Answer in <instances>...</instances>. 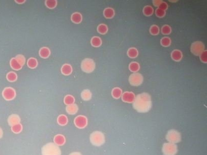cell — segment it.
<instances>
[{
    "label": "cell",
    "instance_id": "4",
    "mask_svg": "<svg viewBox=\"0 0 207 155\" xmlns=\"http://www.w3.org/2000/svg\"><path fill=\"white\" fill-rule=\"evenodd\" d=\"M81 69L82 71L87 73H90L94 71L96 64L93 60L90 58H86L81 63Z\"/></svg>",
    "mask_w": 207,
    "mask_h": 155
},
{
    "label": "cell",
    "instance_id": "19",
    "mask_svg": "<svg viewBox=\"0 0 207 155\" xmlns=\"http://www.w3.org/2000/svg\"><path fill=\"white\" fill-rule=\"evenodd\" d=\"M71 20L74 24H80L83 20V16L80 12H74L71 16Z\"/></svg>",
    "mask_w": 207,
    "mask_h": 155
},
{
    "label": "cell",
    "instance_id": "17",
    "mask_svg": "<svg viewBox=\"0 0 207 155\" xmlns=\"http://www.w3.org/2000/svg\"><path fill=\"white\" fill-rule=\"evenodd\" d=\"M51 51L47 47H43L39 51V56L42 59H47L51 55Z\"/></svg>",
    "mask_w": 207,
    "mask_h": 155
},
{
    "label": "cell",
    "instance_id": "39",
    "mask_svg": "<svg viewBox=\"0 0 207 155\" xmlns=\"http://www.w3.org/2000/svg\"><path fill=\"white\" fill-rule=\"evenodd\" d=\"M200 57V61L203 63L206 64L207 63V51L205 50V51L202 52V54L199 56Z\"/></svg>",
    "mask_w": 207,
    "mask_h": 155
},
{
    "label": "cell",
    "instance_id": "14",
    "mask_svg": "<svg viewBox=\"0 0 207 155\" xmlns=\"http://www.w3.org/2000/svg\"><path fill=\"white\" fill-rule=\"evenodd\" d=\"M103 14L105 19H112L115 15V11L112 8L107 7L104 9Z\"/></svg>",
    "mask_w": 207,
    "mask_h": 155
},
{
    "label": "cell",
    "instance_id": "18",
    "mask_svg": "<svg viewBox=\"0 0 207 155\" xmlns=\"http://www.w3.org/2000/svg\"><path fill=\"white\" fill-rule=\"evenodd\" d=\"M111 94L112 96V98L115 99H119L121 98L122 95L123 94L122 89L119 87H115L114 89H112Z\"/></svg>",
    "mask_w": 207,
    "mask_h": 155
},
{
    "label": "cell",
    "instance_id": "38",
    "mask_svg": "<svg viewBox=\"0 0 207 155\" xmlns=\"http://www.w3.org/2000/svg\"><path fill=\"white\" fill-rule=\"evenodd\" d=\"M155 13L156 16L158 17V18H163L166 15V11H163V10H161L160 9L157 8L155 10Z\"/></svg>",
    "mask_w": 207,
    "mask_h": 155
},
{
    "label": "cell",
    "instance_id": "43",
    "mask_svg": "<svg viewBox=\"0 0 207 155\" xmlns=\"http://www.w3.org/2000/svg\"><path fill=\"white\" fill-rule=\"evenodd\" d=\"M69 155H82L81 154L79 153V152H73V153H72L71 154H70Z\"/></svg>",
    "mask_w": 207,
    "mask_h": 155
},
{
    "label": "cell",
    "instance_id": "27",
    "mask_svg": "<svg viewBox=\"0 0 207 155\" xmlns=\"http://www.w3.org/2000/svg\"><path fill=\"white\" fill-rule=\"evenodd\" d=\"M38 65L37 60L35 57H31L28 60L27 66L31 69H35Z\"/></svg>",
    "mask_w": 207,
    "mask_h": 155
},
{
    "label": "cell",
    "instance_id": "42",
    "mask_svg": "<svg viewBox=\"0 0 207 155\" xmlns=\"http://www.w3.org/2000/svg\"><path fill=\"white\" fill-rule=\"evenodd\" d=\"M15 2L17 4H24V3L26 2V1L25 0H16Z\"/></svg>",
    "mask_w": 207,
    "mask_h": 155
},
{
    "label": "cell",
    "instance_id": "11",
    "mask_svg": "<svg viewBox=\"0 0 207 155\" xmlns=\"http://www.w3.org/2000/svg\"><path fill=\"white\" fill-rule=\"evenodd\" d=\"M136 95L132 92L126 91L123 93L121 99L125 103H133L136 99Z\"/></svg>",
    "mask_w": 207,
    "mask_h": 155
},
{
    "label": "cell",
    "instance_id": "33",
    "mask_svg": "<svg viewBox=\"0 0 207 155\" xmlns=\"http://www.w3.org/2000/svg\"><path fill=\"white\" fill-rule=\"evenodd\" d=\"M75 98L73 96L71 95H67L65 96L64 99V102L65 104L67 105L73 104L74 103Z\"/></svg>",
    "mask_w": 207,
    "mask_h": 155
},
{
    "label": "cell",
    "instance_id": "2",
    "mask_svg": "<svg viewBox=\"0 0 207 155\" xmlns=\"http://www.w3.org/2000/svg\"><path fill=\"white\" fill-rule=\"evenodd\" d=\"M42 155H61L59 147L54 143L50 142L46 144L41 149Z\"/></svg>",
    "mask_w": 207,
    "mask_h": 155
},
{
    "label": "cell",
    "instance_id": "12",
    "mask_svg": "<svg viewBox=\"0 0 207 155\" xmlns=\"http://www.w3.org/2000/svg\"><path fill=\"white\" fill-rule=\"evenodd\" d=\"M183 57V53L179 49H174L171 51V59L176 62H179L181 61Z\"/></svg>",
    "mask_w": 207,
    "mask_h": 155
},
{
    "label": "cell",
    "instance_id": "30",
    "mask_svg": "<svg viewBox=\"0 0 207 155\" xmlns=\"http://www.w3.org/2000/svg\"><path fill=\"white\" fill-rule=\"evenodd\" d=\"M171 44V40L170 37H163L160 40V44L162 46L165 47H169Z\"/></svg>",
    "mask_w": 207,
    "mask_h": 155
},
{
    "label": "cell",
    "instance_id": "25",
    "mask_svg": "<svg viewBox=\"0 0 207 155\" xmlns=\"http://www.w3.org/2000/svg\"><path fill=\"white\" fill-rule=\"evenodd\" d=\"M10 65L12 69L16 71H19L22 68V66H21L19 63L17 62L15 57H13L10 60Z\"/></svg>",
    "mask_w": 207,
    "mask_h": 155
},
{
    "label": "cell",
    "instance_id": "3",
    "mask_svg": "<svg viewBox=\"0 0 207 155\" xmlns=\"http://www.w3.org/2000/svg\"><path fill=\"white\" fill-rule=\"evenodd\" d=\"M90 140L93 145L96 147H100L105 143V136L101 132L96 131L90 135Z\"/></svg>",
    "mask_w": 207,
    "mask_h": 155
},
{
    "label": "cell",
    "instance_id": "24",
    "mask_svg": "<svg viewBox=\"0 0 207 155\" xmlns=\"http://www.w3.org/2000/svg\"><path fill=\"white\" fill-rule=\"evenodd\" d=\"M128 69L133 73L138 72L140 69V65L137 62H132L129 64Z\"/></svg>",
    "mask_w": 207,
    "mask_h": 155
},
{
    "label": "cell",
    "instance_id": "37",
    "mask_svg": "<svg viewBox=\"0 0 207 155\" xmlns=\"http://www.w3.org/2000/svg\"><path fill=\"white\" fill-rule=\"evenodd\" d=\"M16 60H17V62L19 63V64L21 65V66H24V65L26 63V59L25 57H24L22 54H17V56H16Z\"/></svg>",
    "mask_w": 207,
    "mask_h": 155
},
{
    "label": "cell",
    "instance_id": "23",
    "mask_svg": "<svg viewBox=\"0 0 207 155\" xmlns=\"http://www.w3.org/2000/svg\"><path fill=\"white\" fill-rule=\"evenodd\" d=\"M154 10L153 7L150 5H146L143 9V13L144 16L147 17H149L153 15Z\"/></svg>",
    "mask_w": 207,
    "mask_h": 155
},
{
    "label": "cell",
    "instance_id": "22",
    "mask_svg": "<svg viewBox=\"0 0 207 155\" xmlns=\"http://www.w3.org/2000/svg\"><path fill=\"white\" fill-rule=\"evenodd\" d=\"M91 44L94 47H99L101 46L102 41L98 36H94L91 39Z\"/></svg>",
    "mask_w": 207,
    "mask_h": 155
},
{
    "label": "cell",
    "instance_id": "15",
    "mask_svg": "<svg viewBox=\"0 0 207 155\" xmlns=\"http://www.w3.org/2000/svg\"><path fill=\"white\" fill-rule=\"evenodd\" d=\"M73 71L72 67V66L68 64H65L63 65V66H62L61 71L62 74L68 76L71 74Z\"/></svg>",
    "mask_w": 207,
    "mask_h": 155
},
{
    "label": "cell",
    "instance_id": "20",
    "mask_svg": "<svg viewBox=\"0 0 207 155\" xmlns=\"http://www.w3.org/2000/svg\"><path fill=\"white\" fill-rule=\"evenodd\" d=\"M138 51L136 47H130L127 51V56L130 59H136L138 57Z\"/></svg>",
    "mask_w": 207,
    "mask_h": 155
},
{
    "label": "cell",
    "instance_id": "13",
    "mask_svg": "<svg viewBox=\"0 0 207 155\" xmlns=\"http://www.w3.org/2000/svg\"><path fill=\"white\" fill-rule=\"evenodd\" d=\"M8 123L10 126L16 125L21 123V118L17 115L13 114L9 116L8 118Z\"/></svg>",
    "mask_w": 207,
    "mask_h": 155
},
{
    "label": "cell",
    "instance_id": "10",
    "mask_svg": "<svg viewBox=\"0 0 207 155\" xmlns=\"http://www.w3.org/2000/svg\"><path fill=\"white\" fill-rule=\"evenodd\" d=\"M74 123L77 128L83 129L87 126L88 120L84 116H78L75 118Z\"/></svg>",
    "mask_w": 207,
    "mask_h": 155
},
{
    "label": "cell",
    "instance_id": "5",
    "mask_svg": "<svg viewBox=\"0 0 207 155\" xmlns=\"http://www.w3.org/2000/svg\"><path fill=\"white\" fill-rule=\"evenodd\" d=\"M166 139L168 142L176 144L181 141V135L177 130L171 129L168 132L166 135Z\"/></svg>",
    "mask_w": 207,
    "mask_h": 155
},
{
    "label": "cell",
    "instance_id": "36",
    "mask_svg": "<svg viewBox=\"0 0 207 155\" xmlns=\"http://www.w3.org/2000/svg\"><path fill=\"white\" fill-rule=\"evenodd\" d=\"M22 125H21V123L18 124L16 125H14L13 126L11 127V130L13 133L16 134H19L21 133V131H22Z\"/></svg>",
    "mask_w": 207,
    "mask_h": 155
},
{
    "label": "cell",
    "instance_id": "29",
    "mask_svg": "<svg viewBox=\"0 0 207 155\" xmlns=\"http://www.w3.org/2000/svg\"><path fill=\"white\" fill-rule=\"evenodd\" d=\"M68 121L67 117L64 115H60L57 118V122H58V124L60 126H64L66 125L68 123Z\"/></svg>",
    "mask_w": 207,
    "mask_h": 155
},
{
    "label": "cell",
    "instance_id": "8",
    "mask_svg": "<svg viewBox=\"0 0 207 155\" xmlns=\"http://www.w3.org/2000/svg\"><path fill=\"white\" fill-rule=\"evenodd\" d=\"M162 151L164 155H176L178 152L177 145L171 142L164 143Z\"/></svg>",
    "mask_w": 207,
    "mask_h": 155
},
{
    "label": "cell",
    "instance_id": "32",
    "mask_svg": "<svg viewBox=\"0 0 207 155\" xmlns=\"http://www.w3.org/2000/svg\"><path fill=\"white\" fill-rule=\"evenodd\" d=\"M171 32H172V29L171 27L168 25H165L161 28V33L164 35H170L171 34Z\"/></svg>",
    "mask_w": 207,
    "mask_h": 155
},
{
    "label": "cell",
    "instance_id": "9",
    "mask_svg": "<svg viewBox=\"0 0 207 155\" xmlns=\"http://www.w3.org/2000/svg\"><path fill=\"white\" fill-rule=\"evenodd\" d=\"M16 91L13 88L11 87H6L2 92V96L7 101H11L13 100L16 97Z\"/></svg>",
    "mask_w": 207,
    "mask_h": 155
},
{
    "label": "cell",
    "instance_id": "41",
    "mask_svg": "<svg viewBox=\"0 0 207 155\" xmlns=\"http://www.w3.org/2000/svg\"><path fill=\"white\" fill-rule=\"evenodd\" d=\"M162 2V0H153V1H152L154 6L155 7H157V8L159 6V5H160V4Z\"/></svg>",
    "mask_w": 207,
    "mask_h": 155
},
{
    "label": "cell",
    "instance_id": "26",
    "mask_svg": "<svg viewBox=\"0 0 207 155\" xmlns=\"http://www.w3.org/2000/svg\"><path fill=\"white\" fill-rule=\"evenodd\" d=\"M92 93L89 89H83L81 93V98L84 101H89L92 98Z\"/></svg>",
    "mask_w": 207,
    "mask_h": 155
},
{
    "label": "cell",
    "instance_id": "7",
    "mask_svg": "<svg viewBox=\"0 0 207 155\" xmlns=\"http://www.w3.org/2000/svg\"><path fill=\"white\" fill-rule=\"evenodd\" d=\"M128 80L131 86H139L143 83L144 77L139 73H133L129 76Z\"/></svg>",
    "mask_w": 207,
    "mask_h": 155
},
{
    "label": "cell",
    "instance_id": "34",
    "mask_svg": "<svg viewBox=\"0 0 207 155\" xmlns=\"http://www.w3.org/2000/svg\"><path fill=\"white\" fill-rule=\"evenodd\" d=\"M160 28L158 25H151V27L149 29L150 33L153 36L158 35L160 33Z\"/></svg>",
    "mask_w": 207,
    "mask_h": 155
},
{
    "label": "cell",
    "instance_id": "28",
    "mask_svg": "<svg viewBox=\"0 0 207 155\" xmlns=\"http://www.w3.org/2000/svg\"><path fill=\"white\" fill-rule=\"evenodd\" d=\"M108 27L105 24H101L98 25L97 28V32L101 35H105L108 32Z\"/></svg>",
    "mask_w": 207,
    "mask_h": 155
},
{
    "label": "cell",
    "instance_id": "44",
    "mask_svg": "<svg viewBox=\"0 0 207 155\" xmlns=\"http://www.w3.org/2000/svg\"><path fill=\"white\" fill-rule=\"evenodd\" d=\"M3 135V132L2 128L0 127V139L2 138Z\"/></svg>",
    "mask_w": 207,
    "mask_h": 155
},
{
    "label": "cell",
    "instance_id": "6",
    "mask_svg": "<svg viewBox=\"0 0 207 155\" xmlns=\"http://www.w3.org/2000/svg\"><path fill=\"white\" fill-rule=\"evenodd\" d=\"M205 46L203 42L197 41L193 42L190 46V51L195 56H199L205 51Z\"/></svg>",
    "mask_w": 207,
    "mask_h": 155
},
{
    "label": "cell",
    "instance_id": "16",
    "mask_svg": "<svg viewBox=\"0 0 207 155\" xmlns=\"http://www.w3.org/2000/svg\"><path fill=\"white\" fill-rule=\"evenodd\" d=\"M54 142L58 146H61L64 145L66 142V139L63 135L58 134L54 136Z\"/></svg>",
    "mask_w": 207,
    "mask_h": 155
},
{
    "label": "cell",
    "instance_id": "31",
    "mask_svg": "<svg viewBox=\"0 0 207 155\" xmlns=\"http://www.w3.org/2000/svg\"><path fill=\"white\" fill-rule=\"evenodd\" d=\"M6 78H7V80L9 82L13 83V82H15L17 80V74L14 72L11 71V72H9L7 73V75H6Z\"/></svg>",
    "mask_w": 207,
    "mask_h": 155
},
{
    "label": "cell",
    "instance_id": "40",
    "mask_svg": "<svg viewBox=\"0 0 207 155\" xmlns=\"http://www.w3.org/2000/svg\"><path fill=\"white\" fill-rule=\"evenodd\" d=\"M158 8L160 9L161 10L166 11V10H168V4L166 3V2L162 1V2L160 4V5H159V6Z\"/></svg>",
    "mask_w": 207,
    "mask_h": 155
},
{
    "label": "cell",
    "instance_id": "21",
    "mask_svg": "<svg viewBox=\"0 0 207 155\" xmlns=\"http://www.w3.org/2000/svg\"><path fill=\"white\" fill-rule=\"evenodd\" d=\"M66 110L67 113L70 115H73L76 114L78 110V106L75 104L67 105L66 107Z\"/></svg>",
    "mask_w": 207,
    "mask_h": 155
},
{
    "label": "cell",
    "instance_id": "35",
    "mask_svg": "<svg viewBox=\"0 0 207 155\" xmlns=\"http://www.w3.org/2000/svg\"><path fill=\"white\" fill-rule=\"evenodd\" d=\"M58 2L56 0H46L45 2V5L48 8L53 9L56 7Z\"/></svg>",
    "mask_w": 207,
    "mask_h": 155
},
{
    "label": "cell",
    "instance_id": "1",
    "mask_svg": "<svg viewBox=\"0 0 207 155\" xmlns=\"http://www.w3.org/2000/svg\"><path fill=\"white\" fill-rule=\"evenodd\" d=\"M151 96L147 93H142L136 96L133 107L139 113H146L152 108Z\"/></svg>",
    "mask_w": 207,
    "mask_h": 155
}]
</instances>
